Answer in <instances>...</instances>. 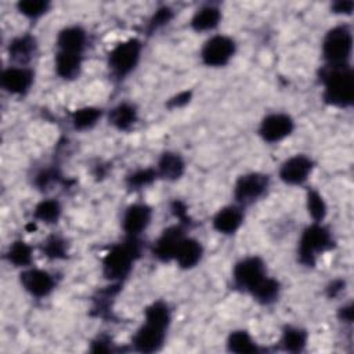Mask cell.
I'll return each instance as SVG.
<instances>
[{
	"mask_svg": "<svg viewBox=\"0 0 354 354\" xmlns=\"http://www.w3.org/2000/svg\"><path fill=\"white\" fill-rule=\"evenodd\" d=\"M324 101L332 106L348 108L354 101V73L350 65H325L321 71Z\"/></svg>",
	"mask_w": 354,
	"mask_h": 354,
	"instance_id": "1",
	"label": "cell"
},
{
	"mask_svg": "<svg viewBox=\"0 0 354 354\" xmlns=\"http://www.w3.org/2000/svg\"><path fill=\"white\" fill-rule=\"evenodd\" d=\"M141 242L138 236L127 235L126 241L122 243L113 245L102 260V274L108 281L119 282L124 279L131 268L134 261L140 257Z\"/></svg>",
	"mask_w": 354,
	"mask_h": 354,
	"instance_id": "2",
	"label": "cell"
},
{
	"mask_svg": "<svg viewBox=\"0 0 354 354\" xmlns=\"http://www.w3.org/2000/svg\"><path fill=\"white\" fill-rule=\"evenodd\" d=\"M335 245L333 235L328 227L322 223H314L304 228L299 239L297 256L299 261L307 267H313L317 257L326 250H330Z\"/></svg>",
	"mask_w": 354,
	"mask_h": 354,
	"instance_id": "3",
	"label": "cell"
},
{
	"mask_svg": "<svg viewBox=\"0 0 354 354\" xmlns=\"http://www.w3.org/2000/svg\"><path fill=\"white\" fill-rule=\"evenodd\" d=\"M353 53V32L347 25L329 29L322 40V55L326 65H350Z\"/></svg>",
	"mask_w": 354,
	"mask_h": 354,
	"instance_id": "4",
	"label": "cell"
},
{
	"mask_svg": "<svg viewBox=\"0 0 354 354\" xmlns=\"http://www.w3.org/2000/svg\"><path fill=\"white\" fill-rule=\"evenodd\" d=\"M142 51L138 39H129L116 44L108 57V65L115 76L124 77L137 66Z\"/></svg>",
	"mask_w": 354,
	"mask_h": 354,
	"instance_id": "5",
	"label": "cell"
},
{
	"mask_svg": "<svg viewBox=\"0 0 354 354\" xmlns=\"http://www.w3.org/2000/svg\"><path fill=\"white\" fill-rule=\"evenodd\" d=\"M270 187V177L264 173L252 171L241 176L234 185V199L241 207L259 201Z\"/></svg>",
	"mask_w": 354,
	"mask_h": 354,
	"instance_id": "6",
	"label": "cell"
},
{
	"mask_svg": "<svg viewBox=\"0 0 354 354\" xmlns=\"http://www.w3.org/2000/svg\"><path fill=\"white\" fill-rule=\"evenodd\" d=\"M267 277V268L259 256H248L235 263L232 270L234 285L245 292L257 286Z\"/></svg>",
	"mask_w": 354,
	"mask_h": 354,
	"instance_id": "7",
	"label": "cell"
},
{
	"mask_svg": "<svg viewBox=\"0 0 354 354\" xmlns=\"http://www.w3.org/2000/svg\"><path fill=\"white\" fill-rule=\"evenodd\" d=\"M235 41L224 35H216L207 39L201 50L202 62L212 68L224 66L235 54Z\"/></svg>",
	"mask_w": 354,
	"mask_h": 354,
	"instance_id": "8",
	"label": "cell"
},
{
	"mask_svg": "<svg viewBox=\"0 0 354 354\" xmlns=\"http://www.w3.org/2000/svg\"><path fill=\"white\" fill-rule=\"evenodd\" d=\"M295 129L293 119L286 113H270L259 126V134L266 142H278L292 134Z\"/></svg>",
	"mask_w": 354,
	"mask_h": 354,
	"instance_id": "9",
	"label": "cell"
},
{
	"mask_svg": "<svg viewBox=\"0 0 354 354\" xmlns=\"http://www.w3.org/2000/svg\"><path fill=\"white\" fill-rule=\"evenodd\" d=\"M314 162L306 155H295L286 159L279 167V178L289 185H300L306 183L313 173Z\"/></svg>",
	"mask_w": 354,
	"mask_h": 354,
	"instance_id": "10",
	"label": "cell"
},
{
	"mask_svg": "<svg viewBox=\"0 0 354 354\" xmlns=\"http://www.w3.org/2000/svg\"><path fill=\"white\" fill-rule=\"evenodd\" d=\"M166 328L144 321L133 336V347L138 353H155L159 351L166 339Z\"/></svg>",
	"mask_w": 354,
	"mask_h": 354,
	"instance_id": "11",
	"label": "cell"
},
{
	"mask_svg": "<svg viewBox=\"0 0 354 354\" xmlns=\"http://www.w3.org/2000/svg\"><path fill=\"white\" fill-rule=\"evenodd\" d=\"M24 289L35 297H44L55 288L54 277L40 268H26L19 275Z\"/></svg>",
	"mask_w": 354,
	"mask_h": 354,
	"instance_id": "12",
	"label": "cell"
},
{
	"mask_svg": "<svg viewBox=\"0 0 354 354\" xmlns=\"http://www.w3.org/2000/svg\"><path fill=\"white\" fill-rule=\"evenodd\" d=\"M184 230L181 225H171L162 231L159 238L153 242L152 253L160 261H170L174 259L176 250L184 238Z\"/></svg>",
	"mask_w": 354,
	"mask_h": 354,
	"instance_id": "13",
	"label": "cell"
},
{
	"mask_svg": "<svg viewBox=\"0 0 354 354\" xmlns=\"http://www.w3.org/2000/svg\"><path fill=\"white\" fill-rule=\"evenodd\" d=\"M33 77H35V73L29 68L15 65L3 71L0 82H1V87L6 91L11 94L22 95L26 91H29V88L32 87Z\"/></svg>",
	"mask_w": 354,
	"mask_h": 354,
	"instance_id": "14",
	"label": "cell"
},
{
	"mask_svg": "<svg viewBox=\"0 0 354 354\" xmlns=\"http://www.w3.org/2000/svg\"><path fill=\"white\" fill-rule=\"evenodd\" d=\"M152 218V209L145 203L130 205L123 214L122 227L130 236H138L149 225Z\"/></svg>",
	"mask_w": 354,
	"mask_h": 354,
	"instance_id": "15",
	"label": "cell"
},
{
	"mask_svg": "<svg viewBox=\"0 0 354 354\" xmlns=\"http://www.w3.org/2000/svg\"><path fill=\"white\" fill-rule=\"evenodd\" d=\"M87 44V33L82 26L73 25L59 30L57 36L58 51L83 54Z\"/></svg>",
	"mask_w": 354,
	"mask_h": 354,
	"instance_id": "16",
	"label": "cell"
},
{
	"mask_svg": "<svg viewBox=\"0 0 354 354\" xmlns=\"http://www.w3.org/2000/svg\"><path fill=\"white\" fill-rule=\"evenodd\" d=\"M243 221V212L239 205H228L221 207L213 217V227L217 232L230 235L238 231Z\"/></svg>",
	"mask_w": 354,
	"mask_h": 354,
	"instance_id": "17",
	"label": "cell"
},
{
	"mask_svg": "<svg viewBox=\"0 0 354 354\" xmlns=\"http://www.w3.org/2000/svg\"><path fill=\"white\" fill-rule=\"evenodd\" d=\"M37 48L36 39L30 35H22L10 41L8 55L17 66H25L35 57Z\"/></svg>",
	"mask_w": 354,
	"mask_h": 354,
	"instance_id": "18",
	"label": "cell"
},
{
	"mask_svg": "<svg viewBox=\"0 0 354 354\" xmlns=\"http://www.w3.org/2000/svg\"><path fill=\"white\" fill-rule=\"evenodd\" d=\"M202 256H203V248L201 242L194 238L184 236L176 250L173 260H176L181 268L188 270L195 267L201 261Z\"/></svg>",
	"mask_w": 354,
	"mask_h": 354,
	"instance_id": "19",
	"label": "cell"
},
{
	"mask_svg": "<svg viewBox=\"0 0 354 354\" xmlns=\"http://www.w3.org/2000/svg\"><path fill=\"white\" fill-rule=\"evenodd\" d=\"M155 170L158 177H162L167 181H176L184 174L185 162L181 158V155L167 151L160 155Z\"/></svg>",
	"mask_w": 354,
	"mask_h": 354,
	"instance_id": "20",
	"label": "cell"
},
{
	"mask_svg": "<svg viewBox=\"0 0 354 354\" xmlns=\"http://www.w3.org/2000/svg\"><path fill=\"white\" fill-rule=\"evenodd\" d=\"M138 119L137 108L130 102H120L109 111L108 120L118 130H129Z\"/></svg>",
	"mask_w": 354,
	"mask_h": 354,
	"instance_id": "21",
	"label": "cell"
},
{
	"mask_svg": "<svg viewBox=\"0 0 354 354\" xmlns=\"http://www.w3.org/2000/svg\"><path fill=\"white\" fill-rule=\"evenodd\" d=\"M82 54L57 51L55 55V72L62 79H75L77 77L82 68Z\"/></svg>",
	"mask_w": 354,
	"mask_h": 354,
	"instance_id": "22",
	"label": "cell"
},
{
	"mask_svg": "<svg viewBox=\"0 0 354 354\" xmlns=\"http://www.w3.org/2000/svg\"><path fill=\"white\" fill-rule=\"evenodd\" d=\"M221 19V12L218 7L207 4L201 7L191 19V26L196 32H206L214 29Z\"/></svg>",
	"mask_w": 354,
	"mask_h": 354,
	"instance_id": "23",
	"label": "cell"
},
{
	"mask_svg": "<svg viewBox=\"0 0 354 354\" xmlns=\"http://www.w3.org/2000/svg\"><path fill=\"white\" fill-rule=\"evenodd\" d=\"M227 350L239 354H252L259 351L257 343L243 329L232 330L227 337Z\"/></svg>",
	"mask_w": 354,
	"mask_h": 354,
	"instance_id": "24",
	"label": "cell"
},
{
	"mask_svg": "<svg viewBox=\"0 0 354 354\" xmlns=\"http://www.w3.org/2000/svg\"><path fill=\"white\" fill-rule=\"evenodd\" d=\"M307 339H308V335L304 329H301L299 326L288 325L282 330L281 344H282L283 350H286V351L300 353L304 350V347L307 344Z\"/></svg>",
	"mask_w": 354,
	"mask_h": 354,
	"instance_id": "25",
	"label": "cell"
},
{
	"mask_svg": "<svg viewBox=\"0 0 354 354\" xmlns=\"http://www.w3.org/2000/svg\"><path fill=\"white\" fill-rule=\"evenodd\" d=\"M281 292V285L277 279L271 278V277H266L257 286H254L250 290V295L254 297V300H257L261 304H270L272 301H275L279 296Z\"/></svg>",
	"mask_w": 354,
	"mask_h": 354,
	"instance_id": "26",
	"label": "cell"
},
{
	"mask_svg": "<svg viewBox=\"0 0 354 354\" xmlns=\"http://www.w3.org/2000/svg\"><path fill=\"white\" fill-rule=\"evenodd\" d=\"M62 207L57 199H44L39 202L33 210V216L36 220L43 221L46 224L57 223L61 217Z\"/></svg>",
	"mask_w": 354,
	"mask_h": 354,
	"instance_id": "27",
	"label": "cell"
},
{
	"mask_svg": "<svg viewBox=\"0 0 354 354\" xmlns=\"http://www.w3.org/2000/svg\"><path fill=\"white\" fill-rule=\"evenodd\" d=\"M101 115V109L95 106H83L72 113V124L76 130H87L100 120Z\"/></svg>",
	"mask_w": 354,
	"mask_h": 354,
	"instance_id": "28",
	"label": "cell"
},
{
	"mask_svg": "<svg viewBox=\"0 0 354 354\" xmlns=\"http://www.w3.org/2000/svg\"><path fill=\"white\" fill-rule=\"evenodd\" d=\"M145 321L159 325L162 328H169L170 321H171V314L169 310V306L165 301H153L145 308Z\"/></svg>",
	"mask_w": 354,
	"mask_h": 354,
	"instance_id": "29",
	"label": "cell"
},
{
	"mask_svg": "<svg viewBox=\"0 0 354 354\" xmlns=\"http://www.w3.org/2000/svg\"><path fill=\"white\" fill-rule=\"evenodd\" d=\"M7 259L17 267H28L32 263V248L24 241H15L7 250Z\"/></svg>",
	"mask_w": 354,
	"mask_h": 354,
	"instance_id": "30",
	"label": "cell"
},
{
	"mask_svg": "<svg viewBox=\"0 0 354 354\" xmlns=\"http://www.w3.org/2000/svg\"><path fill=\"white\" fill-rule=\"evenodd\" d=\"M307 210L314 223H322L326 216V203L322 195L315 189L307 192Z\"/></svg>",
	"mask_w": 354,
	"mask_h": 354,
	"instance_id": "31",
	"label": "cell"
},
{
	"mask_svg": "<svg viewBox=\"0 0 354 354\" xmlns=\"http://www.w3.org/2000/svg\"><path fill=\"white\" fill-rule=\"evenodd\" d=\"M41 250L48 259H64L68 253V245L66 241L61 236L51 235L43 242Z\"/></svg>",
	"mask_w": 354,
	"mask_h": 354,
	"instance_id": "32",
	"label": "cell"
},
{
	"mask_svg": "<svg viewBox=\"0 0 354 354\" xmlns=\"http://www.w3.org/2000/svg\"><path fill=\"white\" fill-rule=\"evenodd\" d=\"M156 177L155 169H138L126 177V184L130 189H140L149 185Z\"/></svg>",
	"mask_w": 354,
	"mask_h": 354,
	"instance_id": "33",
	"label": "cell"
},
{
	"mask_svg": "<svg viewBox=\"0 0 354 354\" xmlns=\"http://www.w3.org/2000/svg\"><path fill=\"white\" fill-rule=\"evenodd\" d=\"M18 11L28 18H39L50 8V3L46 0H24L17 4Z\"/></svg>",
	"mask_w": 354,
	"mask_h": 354,
	"instance_id": "34",
	"label": "cell"
},
{
	"mask_svg": "<svg viewBox=\"0 0 354 354\" xmlns=\"http://www.w3.org/2000/svg\"><path fill=\"white\" fill-rule=\"evenodd\" d=\"M171 18H173V11L169 7H162V8L156 10L155 14L152 15V18L149 19L148 32H153V30L162 28L163 25L169 24Z\"/></svg>",
	"mask_w": 354,
	"mask_h": 354,
	"instance_id": "35",
	"label": "cell"
},
{
	"mask_svg": "<svg viewBox=\"0 0 354 354\" xmlns=\"http://www.w3.org/2000/svg\"><path fill=\"white\" fill-rule=\"evenodd\" d=\"M354 3L350 0H343V1H336L332 4V10L336 14H343V15H350L353 12Z\"/></svg>",
	"mask_w": 354,
	"mask_h": 354,
	"instance_id": "36",
	"label": "cell"
},
{
	"mask_svg": "<svg viewBox=\"0 0 354 354\" xmlns=\"http://www.w3.org/2000/svg\"><path fill=\"white\" fill-rule=\"evenodd\" d=\"M108 343H109L108 340H104L102 337H98L97 340L93 342L91 351H94V353H106V351H111V346H109Z\"/></svg>",
	"mask_w": 354,
	"mask_h": 354,
	"instance_id": "37",
	"label": "cell"
},
{
	"mask_svg": "<svg viewBox=\"0 0 354 354\" xmlns=\"http://www.w3.org/2000/svg\"><path fill=\"white\" fill-rule=\"evenodd\" d=\"M189 97H191V93L188 91H184V93H180L177 97L171 98L170 100V106H181L184 104H187L189 101Z\"/></svg>",
	"mask_w": 354,
	"mask_h": 354,
	"instance_id": "38",
	"label": "cell"
},
{
	"mask_svg": "<svg viewBox=\"0 0 354 354\" xmlns=\"http://www.w3.org/2000/svg\"><path fill=\"white\" fill-rule=\"evenodd\" d=\"M340 319L344 322H351L353 321V306L348 303L347 306H343L340 308Z\"/></svg>",
	"mask_w": 354,
	"mask_h": 354,
	"instance_id": "39",
	"label": "cell"
}]
</instances>
